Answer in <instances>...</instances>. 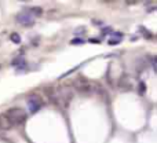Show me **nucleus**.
Wrapping results in <instances>:
<instances>
[{
	"label": "nucleus",
	"instance_id": "f257e3e1",
	"mask_svg": "<svg viewBox=\"0 0 157 143\" xmlns=\"http://www.w3.org/2000/svg\"><path fill=\"white\" fill-rule=\"evenodd\" d=\"M6 116L8 117V120L11 121V124L14 125H21L26 121V113H25L24 109L21 107H13L10 110H7Z\"/></svg>",
	"mask_w": 157,
	"mask_h": 143
},
{
	"label": "nucleus",
	"instance_id": "f03ea898",
	"mask_svg": "<svg viewBox=\"0 0 157 143\" xmlns=\"http://www.w3.org/2000/svg\"><path fill=\"white\" fill-rule=\"evenodd\" d=\"M17 22L24 25V26H32L35 24V17H33V14L29 10L22 11V13H19L17 15Z\"/></svg>",
	"mask_w": 157,
	"mask_h": 143
},
{
	"label": "nucleus",
	"instance_id": "7ed1b4c3",
	"mask_svg": "<svg viewBox=\"0 0 157 143\" xmlns=\"http://www.w3.org/2000/svg\"><path fill=\"white\" fill-rule=\"evenodd\" d=\"M41 106H43V102H41V99L39 96H36V95L30 96L29 100H28V109H29L30 113H36V111H39Z\"/></svg>",
	"mask_w": 157,
	"mask_h": 143
},
{
	"label": "nucleus",
	"instance_id": "20e7f679",
	"mask_svg": "<svg viewBox=\"0 0 157 143\" xmlns=\"http://www.w3.org/2000/svg\"><path fill=\"white\" fill-rule=\"evenodd\" d=\"M75 87H76L77 91L80 92H84V94H87V92L91 91V84L87 83V81H80V80H76L75 81Z\"/></svg>",
	"mask_w": 157,
	"mask_h": 143
},
{
	"label": "nucleus",
	"instance_id": "39448f33",
	"mask_svg": "<svg viewBox=\"0 0 157 143\" xmlns=\"http://www.w3.org/2000/svg\"><path fill=\"white\" fill-rule=\"evenodd\" d=\"M0 128H2V130H4V131L11 130V128H13V124H11V121L8 120V117L6 116V113L4 114H0Z\"/></svg>",
	"mask_w": 157,
	"mask_h": 143
},
{
	"label": "nucleus",
	"instance_id": "423d86ee",
	"mask_svg": "<svg viewBox=\"0 0 157 143\" xmlns=\"http://www.w3.org/2000/svg\"><path fill=\"white\" fill-rule=\"evenodd\" d=\"M121 39H123V33L113 32L112 33V39L109 40V44H110V46H116V44H119L120 41H121Z\"/></svg>",
	"mask_w": 157,
	"mask_h": 143
},
{
	"label": "nucleus",
	"instance_id": "0eeeda50",
	"mask_svg": "<svg viewBox=\"0 0 157 143\" xmlns=\"http://www.w3.org/2000/svg\"><path fill=\"white\" fill-rule=\"evenodd\" d=\"M26 65V62H25V59H22V58H17V59L13 61V66H15V68L18 69H22V66Z\"/></svg>",
	"mask_w": 157,
	"mask_h": 143
},
{
	"label": "nucleus",
	"instance_id": "6e6552de",
	"mask_svg": "<svg viewBox=\"0 0 157 143\" xmlns=\"http://www.w3.org/2000/svg\"><path fill=\"white\" fill-rule=\"evenodd\" d=\"M11 40H13L14 43H17V44L21 43V37H19L18 33H13V35H11Z\"/></svg>",
	"mask_w": 157,
	"mask_h": 143
},
{
	"label": "nucleus",
	"instance_id": "1a4fd4ad",
	"mask_svg": "<svg viewBox=\"0 0 157 143\" xmlns=\"http://www.w3.org/2000/svg\"><path fill=\"white\" fill-rule=\"evenodd\" d=\"M83 43H84V40L81 37H76L71 41V44H83Z\"/></svg>",
	"mask_w": 157,
	"mask_h": 143
},
{
	"label": "nucleus",
	"instance_id": "9d476101",
	"mask_svg": "<svg viewBox=\"0 0 157 143\" xmlns=\"http://www.w3.org/2000/svg\"><path fill=\"white\" fill-rule=\"evenodd\" d=\"M110 32H112L110 28H105V29H103V35H106V33H110Z\"/></svg>",
	"mask_w": 157,
	"mask_h": 143
}]
</instances>
